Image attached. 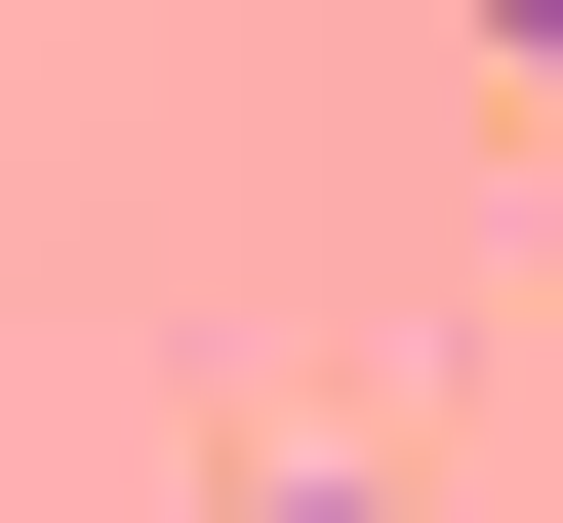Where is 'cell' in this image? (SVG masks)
Masks as SVG:
<instances>
[{
    "label": "cell",
    "mask_w": 563,
    "mask_h": 523,
    "mask_svg": "<svg viewBox=\"0 0 563 523\" xmlns=\"http://www.w3.org/2000/svg\"><path fill=\"white\" fill-rule=\"evenodd\" d=\"M242 523H402V483H242Z\"/></svg>",
    "instance_id": "cell-1"
}]
</instances>
